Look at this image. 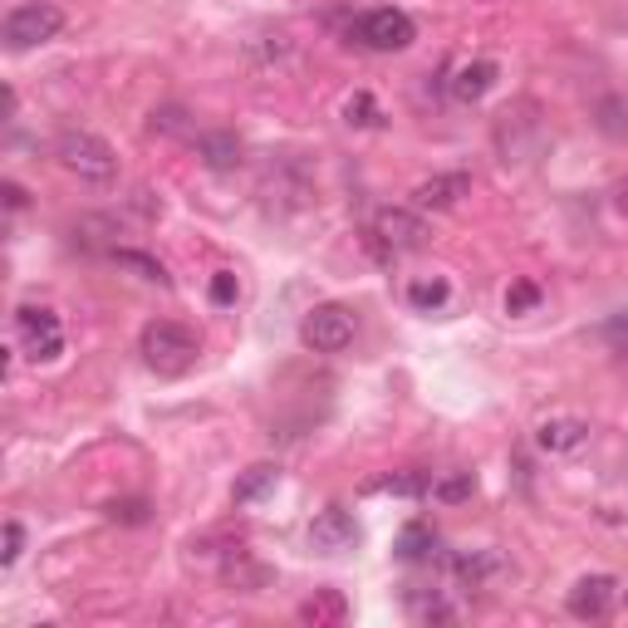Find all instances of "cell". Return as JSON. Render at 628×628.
<instances>
[{
	"mask_svg": "<svg viewBox=\"0 0 628 628\" xmlns=\"http://www.w3.org/2000/svg\"><path fill=\"white\" fill-rule=\"evenodd\" d=\"M428 241V222H422V212H408V207H388L373 216L369 236H363V246L373 250V260L379 266H398L403 256H413Z\"/></svg>",
	"mask_w": 628,
	"mask_h": 628,
	"instance_id": "1",
	"label": "cell"
},
{
	"mask_svg": "<svg viewBox=\"0 0 628 628\" xmlns=\"http://www.w3.org/2000/svg\"><path fill=\"white\" fill-rule=\"evenodd\" d=\"M197 353H202V339L192 334L187 325H177V319H153V325L143 329V359H147V369L167 373V379L187 373L192 363H197Z\"/></svg>",
	"mask_w": 628,
	"mask_h": 628,
	"instance_id": "2",
	"label": "cell"
},
{
	"mask_svg": "<svg viewBox=\"0 0 628 628\" xmlns=\"http://www.w3.org/2000/svg\"><path fill=\"white\" fill-rule=\"evenodd\" d=\"M54 157H60V167L79 182H113L119 177V153L99 138V133L89 128H70L60 133V143H54Z\"/></svg>",
	"mask_w": 628,
	"mask_h": 628,
	"instance_id": "3",
	"label": "cell"
},
{
	"mask_svg": "<svg viewBox=\"0 0 628 628\" xmlns=\"http://www.w3.org/2000/svg\"><path fill=\"white\" fill-rule=\"evenodd\" d=\"M349 40L363 44L373 54H398L418 40V25L408 10H393V6H379V10H363L359 20H349Z\"/></svg>",
	"mask_w": 628,
	"mask_h": 628,
	"instance_id": "4",
	"label": "cell"
},
{
	"mask_svg": "<svg viewBox=\"0 0 628 628\" xmlns=\"http://www.w3.org/2000/svg\"><path fill=\"white\" fill-rule=\"evenodd\" d=\"M64 30V10L54 0H30V6H16L6 16V50H35V44H50Z\"/></svg>",
	"mask_w": 628,
	"mask_h": 628,
	"instance_id": "5",
	"label": "cell"
},
{
	"mask_svg": "<svg viewBox=\"0 0 628 628\" xmlns=\"http://www.w3.org/2000/svg\"><path fill=\"white\" fill-rule=\"evenodd\" d=\"M16 339L35 363H54L64 353V325L44 305H20L16 310Z\"/></svg>",
	"mask_w": 628,
	"mask_h": 628,
	"instance_id": "6",
	"label": "cell"
},
{
	"mask_svg": "<svg viewBox=\"0 0 628 628\" xmlns=\"http://www.w3.org/2000/svg\"><path fill=\"white\" fill-rule=\"evenodd\" d=\"M300 339L310 353H344L353 344V310H344V305H315L300 325Z\"/></svg>",
	"mask_w": 628,
	"mask_h": 628,
	"instance_id": "7",
	"label": "cell"
},
{
	"mask_svg": "<svg viewBox=\"0 0 628 628\" xmlns=\"http://www.w3.org/2000/svg\"><path fill=\"white\" fill-rule=\"evenodd\" d=\"M614 604H619V579L614 575H585V579H575V589L565 594V609L575 614L579 624L609 619Z\"/></svg>",
	"mask_w": 628,
	"mask_h": 628,
	"instance_id": "8",
	"label": "cell"
},
{
	"mask_svg": "<svg viewBox=\"0 0 628 628\" xmlns=\"http://www.w3.org/2000/svg\"><path fill=\"white\" fill-rule=\"evenodd\" d=\"M466 192H472V177L466 173H437L413 187V212H452Z\"/></svg>",
	"mask_w": 628,
	"mask_h": 628,
	"instance_id": "9",
	"label": "cell"
},
{
	"mask_svg": "<svg viewBox=\"0 0 628 628\" xmlns=\"http://www.w3.org/2000/svg\"><path fill=\"white\" fill-rule=\"evenodd\" d=\"M310 541H315V550H349L353 541H359V525H353L349 511H339V506H329V511H319L315 525H310Z\"/></svg>",
	"mask_w": 628,
	"mask_h": 628,
	"instance_id": "10",
	"label": "cell"
},
{
	"mask_svg": "<svg viewBox=\"0 0 628 628\" xmlns=\"http://www.w3.org/2000/svg\"><path fill=\"white\" fill-rule=\"evenodd\" d=\"M452 575L462 589H486L496 575H506V559L496 550H462V555H452Z\"/></svg>",
	"mask_w": 628,
	"mask_h": 628,
	"instance_id": "11",
	"label": "cell"
},
{
	"mask_svg": "<svg viewBox=\"0 0 628 628\" xmlns=\"http://www.w3.org/2000/svg\"><path fill=\"white\" fill-rule=\"evenodd\" d=\"M585 437H589V422L585 418H545L541 428H535V447L550 452V456L585 447Z\"/></svg>",
	"mask_w": 628,
	"mask_h": 628,
	"instance_id": "12",
	"label": "cell"
},
{
	"mask_svg": "<svg viewBox=\"0 0 628 628\" xmlns=\"http://www.w3.org/2000/svg\"><path fill=\"white\" fill-rule=\"evenodd\" d=\"M295 619L310 624V628H339V624L349 619V599L339 589H315L310 599L295 609Z\"/></svg>",
	"mask_w": 628,
	"mask_h": 628,
	"instance_id": "13",
	"label": "cell"
},
{
	"mask_svg": "<svg viewBox=\"0 0 628 628\" xmlns=\"http://www.w3.org/2000/svg\"><path fill=\"white\" fill-rule=\"evenodd\" d=\"M280 486V466H270V462H256V466H246L241 476H236V486H231V501L236 506H256L260 496H270V491Z\"/></svg>",
	"mask_w": 628,
	"mask_h": 628,
	"instance_id": "14",
	"label": "cell"
},
{
	"mask_svg": "<svg viewBox=\"0 0 628 628\" xmlns=\"http://www.w3.org/2000/svg\"><path fill=\"white\" fill-rule=\"evenodd\" d=\"M496 64L491 60H472V64H462L456 70V79H452V94L462 99V104H476V99H486L491 94V84H496Z\"/></svg>",
	"mask_w": 628,
	"mask_h": 628,
	"instance_id": "15",
	"label": "cell"
},
{
	"mask_svg": "<svg viewBox=\"0 0 628 628\" xmlns=\"http://www.w3.org/2000/svg\"><path fill=\"white\" fill-rule=\"evenodd\" d=\"M197 157L212 173H231V167H241V143H236V133H202Z\"/></svg>",
	"mask_w": 628,
	"mask_h": 628,
	"instance_id": "16",
	"label": "cell"
},
{
	"mask_svg": "<svg viewBox=\"0 0 628 628\" xmlns=\"http://www.w3.org/2000/svg\"><path fill=\"white\" fill-rule=\"evenodd\" d=\"M432 550H437V531L432 525H403V535H398V559H408V565H418V559H432Z\"/></svg>",
	"mask_w": 628,
	"mask_h": 628,
	"instance_id": "17",
	"label": "cell"
},
{
	"mask_svg": "<svg viewBox=\"0 0 628 628\" xmlns=\"http://www.w3.org/2000/svg\"><path fill=\"white\" fill-rule=\"evenodd\" d=\"M113 260H119L123 270H133L138 280H147V285H173V276H167V266L157 256H147V250H128V246H119L113 250Z\"/></svg>",
	"mask_w": 628,
	"mask_h": 628,
	"instance_id": "18",
	"label": "cell"
},
{
	"mask_svg": "<svg viewBox=\"0 0 628 628\" xmlns=\"http://www.w3.org/2000/svg\"><path fill=\"white\" fill-rule=\"evenodd\" d=\"M447 300H452V285L442 280V276H432V280H413L408 285V305L422 315H437V310H447Z\"/></svg>",
	"mask_w": 628,
	"mask_h": 628,
	"instance_id": "19",
	"label": "cell"
},
{
	"mask_svg": "<svg viewBox=\"0 0 628 628\" xmlns=\"http://www.w3.org/2000/svg\"><path fill=\"white\" fill-rule=\"evenodd\" d=\"M226 585H236V589L256 594L260 585H270V569H266V565H250L246 550H236L231 559H226Z\"/></svg>",
	"mask_w": 628,
	"mask_h": 628,
	"instance_id": "20",
	"label": "cell"
},
{
	"mask_svg": "<svg viewBox=\"0 0 628 628\" xmlns=\"http://www.w3.org/2000/svg\"><path fill=\"white\" fill-rule=\"evenodd\" d=\"M472 491H476V476L472 472H452V476H437L428 496L442 501V506H462V501H472Z\"/></svg>",
	"mask_w": 628,
	"mask_h": 628,
	"instance_id": "21",
	"label": "cell"
},
{
	"mask_svg": "<svg viewBox=\"0 0 628 628\" xmlns=\"http://www.w3.org/2000/svg\"><path fill=\"white\" fill-rule=\"evenodd\" d=\"M109 236H113V222H109V216H84V222L74 226V246H84V250H109V256H113L119 246H113Z\"/></svg>",
	"mask_w": 628,
	"mask_h": 628,
	"instance_id": "22",
	"label": "cell"
},
{
	"mask_svg": "<svg viewBox=\"0 0 628 628\" xmlns=\"http://www.w3.org/2000/svg\"><path fill=\"white\" fill-rule=\"evenodd\" d=\"M408 609H413V619H422V624H456V609L442 594H428V599L408 594Z\"/></svg>",
	"mask_w": 628,
	"mask_h": 628,
	"instance_id": "23",
	"label": "cell"
},
{
	"mask_svg": "<svg viewBox=\"0 0 628 628\" xmlns=\"http://www.w3.org/2000/svg\"><path fill=\"white\" fill-rule=\"evenodd\" d=\"M344 123H353V128H379V123H383L379 99L363 94V89H359V94H353L349 104H344Z\"/></svg>",
	"mask_w": 628,
	"mask_h": 628,
	"instance_id": "24",
	"label": "cell"
},
{
	"mask_svg": "<svg viewBox=\"0 0 628 628\" xmlns=\"http://www.w3.org/2000/svg\"><path fill=\"white\" fill-rule=\"evenodd\" d=\"M373 491H388V496H428L432 482L422 472H398V476H383V482H373Z\"/></svg>",
	"mask_w": 628,
	"mask_h": 628,
	"instance_id": "25",
	"label": "cell"
},
{
	"mask_svg": "<svg viewBox=\"0 0 628 628\" xmlns=\"http://www.w3.org/2000/svg\"><path fill=\"white\" fill-rule=\"evenodd\" d=\"M192 123H187V109H177V104H163V109H153V119H147V133H187Z\"/></svg>",
	"mask_w": 628,
	"mask_h": 628,
	"instance_id": "26",
	"label": "cell"
},
{
	"mask_svg": "<svg viewBox=\"0 0 628 628\" xmlns=\"http://www.w3.org/2000/svg\"><path fill=\"white\" fill-rule=\"evenodd\" d=\"M541 305V285L535 280H511L506 290V315H531Z\"/></svg>",
	"mask_w": 628,
	"mask_h": 628,
	"instance_id": "27",
	"label": "cell"
},
{
	"mask_svg": "<svg viewBox=\"0 0 628 628\" xmlns=\"http://www.w3.org/2000/svg\"><path fill=\"white\" fill-rule=\"evenodd\" d=\"M236 295H241V285H236L231 270H216L212 276V305H222L226 310V305H236Z\"/></svg>",
	"mask_w": 628,
	"mask_h": 628,
	"instance_id": "28",
	"label": "cell"
},
{
	"mask_svg": "<svg viewBox=\"0 0 628 628\" xmlns=\"http://www.w3.org/2000/svg\"><path fill=\"white\" fill-rule=\"evenodd\" d=\"M109 521L143 525V521H147V501H113V506H109Z\"/></svg>",
	"mask_w": 628,
	"mask_h": 628,
	"instance_id": "29",
	"label": "cell"
},
{
	"mask_svg": "<svg viewBox=\"0 0 628 628\" xmlns=\"http://www.w3.org/2000/svg\"><path fill=\"white\" fill-rule=\"evenodd\" d=\"M20 550H25V531H20V521H6V550H0V565H16Z\"/></svg>",
	"mask_w": 628,
	"mask_h": 628,
	"instance_id": "30",
	"label": "cell"
},
{
	"mask_svg": "<svg viewBox=\"0 0 628 628\" xmlns=\"http://www.w3.org/2000/svg\"><path fill=\"white\" fill-rule=\"evenodd\" d=\"M0 192H6V207H10V212H25V207H30V192L20 187V182H6Z\"/></svg>",
	"mask_w": 628,
	"mask_h": 628,
	"instance_id": "31",
	"label": "cell"
},
{
	"mask_svg": "<svg viewBox=\"0 0 628 628\" xmlns=\"http://www.w3.org/2000/svg\"><path fill=\"white\" fill-rule=\"evenodd\" d=\"M619 599H624V604H628V589H619Z\"/></svg>",
	"mask_w": 628,
	"mask_h": 628,
	"instance_id": "32",
	"label": "cell"
},
{
	"mask_svg": "<svg viewBox=\"0 0 628 628\" xmlns=\"http://www.w3.org/2000/svg\"><path fill=\"white\" fill-rule=\"evenodd\" d=\"M624 207H628V187H624Z\"/></svg>",
	"mask_w": 628,
	"mask_h": 628,
	"instance_id": "33",
	"label": "cell"
}]
</instances>
